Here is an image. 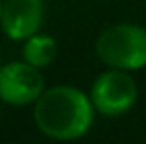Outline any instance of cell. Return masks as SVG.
Returning <instances> with one entry per match:
<instances>
[{
  "mask_svg": "<svg viewBox=\"0 0 146 144\" xmlns=\"http://www.w3.org/2000/svg\"><path fill=\"white\" fill-rule=\"evenodd\" d=\"M95 115L89 93L73 85L49 87L34 103V122L51 140H77L85 136L93 126Z\"/></svg>",
  "mask_w": 146,
  "mask_h": 144,
  "instance_id": "1",
  "label": "cell"
},
{
  "mask_svg": "<svg viewBox=\"0 0 146 144\" xmlns=\"http://www.w3.org/2000/svg\"><path fill=\"white\" fill-rule=\"evenodd\" d=\"M97 59L113 69L138 71L146 67V28L138 24H113L95 40Z\"/></svg>",
  "mask_w": 146,
  "mask_h": 144,
  "instance_id": "2",
  "label": "cell"
},
{
  "mask_svg": "<svg viewBox=\"0 0 146 144\" xmlns=\"http://www.w3.org/2000/svg\"><path fill=\"white\" fill-rule=\"evenodd\" d=\"M89 97L97 115L109 119L122 117L134 107L138 99V85L130 71L107 67V71L95 77Z\"/></svg>",
  "mask_w": 146,
  "mask_h": 144,
  "instance_id": "3",
  "label": "cell"
},
{
  "mask_svg": "<svg viewBox=\"0 0 146 144\" xmlns=\"http://www.w3.org/2000/svg\"><path fill=\"white\" fill-rule=\"evenodd\" d=\"M46 91L42 69L28 61H10L0 65V101L10 107L34 105Z\"/></svg>",
  "mask_w": 146,
  "mask_h": 144,
  "instance_id": "4",
  "label": "cell"
},
{
  "mask_svg": "<svg viewBox=\"0 0 146 144\" xmlns=\"http://www.w3.org/2000/svg\"><path fill=\"white\" fill-rule=\"evenodd\" d=\"M44 16V0H2L0 28L6 38L14 42H24L40 32Z\"/></svg>",
  "mask_w": 146,
  "mask_h": 144,
  "instance_id": "5",
  "label": "cell"
},
{
  "mask_svg": "<svg viewBox=\"0 0 146 144\" xmlns=\"http://www.w3.org/2000/svg\"><path fill=\"white\" fill-rule=\"evenodd\" d=\"M57 42L55 38H51L48 34H34L28 40H24V48H22V57L24 61L32 63L38 69H46L49 67L55 57H57Z\"/></svg>",
  "mask_w": 146,
  "mask_h": 144,
  "instance_id": "6",
  "label": "cell"
},
{
  "mask_svg": "<svg viewBox=\"0 0 146 144\" xmlns=\"http://www.w3.org/2000/svg\"><path fill=\"white\" fill-rule=\"evenodd\" d=\"M0 16H2V0H0Z\"/></svg>",
  "mask_w": 146,
  "mask_h": 144,
  "instance_id": "7",
  "label": "cell"
},
{
  "mask_svg": "<svg viewBox=\"0 0 146 144\" xmlns=\"http://www.w3.org/2000/svg\"><path fill=\"white\" fill-rule=\"evenodd\" d=\"M0 65H2V53H0Z\"/></svg>",
  "mask_w": 146,
  "mask_h": 144,
  "instance_id": "8",
  "label": "cell"
},
{
  "mask_svg": "<svg viewBox=\"0 0 146 144\" xmlns=\"http://www.w3.org/2000/svg\"><path fill=\"white\" fill-rule=\"evenodd\" d=\"M0 103H2V101H0Z\"/></svg>",
  "mask_w": 146,
  "mask_h": 144,
  "instance_id": "9",
  "label": "cell"
}]
</instances>
